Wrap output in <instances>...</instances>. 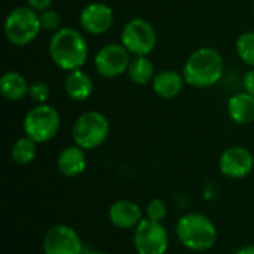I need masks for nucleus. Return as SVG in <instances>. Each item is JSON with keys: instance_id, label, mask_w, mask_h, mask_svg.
<instances>
[{"instance_id": "20", "label": "nucleus", "mask_w": 254, "mask_h": 254, "mask_svg": "<svg viewBox=\"0 0 254 254\" xmlns=\"http://www.w3.org/2000/svg\"><path fill=\"white\" fill-rule=\"evenodd\" d=\"M37 143H34L27 135L18 138L10 147V158L18 165H28L36 159Z\"/></svg>"}, {"instance_id": "6", "label": "nucleus", "mask_w": 254, "mask_h": 254, "mask_svg": "<svg viewBox=\"0 0 254 254\" xmlns=\"http://www.w3.org/2000/svg\"><path fill=\"white\" fill-rule=\"evenodd\" d=\"M42 31L40 15L28 6L13 7L4 19V34L15 46L30 45Z\"/></svg>"}, {"instance_id": "26", "label": "nucleus", "mask_w": 254, "mask_h": 254, "mask_svg": "<svg viewBox=\"0 0 254 254\" xmlns=\"http://www.w3.org/2000/svg\"><path fill=\"white\" fill-rule=\"evenodd\" d=\"M243 86H244V91H246V92L254 95V68H250V70L244 74Z\"/></svg>"}, {"instance_id": "15", "label": "nucleus", "mask_w": 254, "mask_h": 254, "mask_svg": "<svg viewBox=\"0 0 254 254\" xmlns=\"http://www.w3.org/2000/svg\"><path fill=\"white\" fill-rule=\"evenodd\" d=\"M86 165H88L86 150H83L76 144L64 147L57 158L58 171L65 177L80 176L86 170Z\"/></svg>"}, {"instance_id": "4", "label": "nucleus", "mask_w": 254, "mask_h": 254, "mask_svg": "<svg viewBox=\"0 0 254 254\" xmlns=\"http://www.w3.org/2000/svg\"><path fill=\"white\" fill-rule=\"evenodd\" d=\"M110 134V122L106 115L97 110H89L77 116L71 128V137L76 146L83 150L100 147Z\"/></svg>"}, {"instance_id": "1", "label": "nucleus", "mask_w": 254, "mask_h": 254, "mask_svg": "<svg viewBox=\"0 0 254 254\" xmlns=\"http://www.w3.org/2000/svg\"><path fill=\"white\" fill-rule=\"evenodd\" d=\"M48 52L52 63L60 70L68 73L83 67L89 55V48L85 36L79 30L63 27L52 34Z\"/></svg>"}, {"instance_id": "3", "label": "nucleus", "mask_w": 254, "mask_h": 254, "mask_svg": "<svg viewBox=\"0 0 254 254\" xmlns=\"http://www.w3.org/2000/svg\"><path fill=\"white\" fill-rule=\"evenodd\" d=\"M176 234L182 246L192 252H207L217 241V228L211 219L202 213H188L182 216L176 226Z\"/></svg>"}, {"instance_id": "24", "label": "nucleus", "mask_w": 254, "mask_h": 254, "mask_svg": "<svg viewBox=\"0 0 254 254\" xmlns=\"http://www.w3.org/2000/svg\"><path fill=\"white\" fill-rule=\"evenodd\" d=\"M167 214H168L167 204H165L162 199H159V198L152 199V201L146 205V216H147L149 220L162 223L164 219L167 217Z\"/></svg>"}, {"instance_id": "22", "label": "nucleus", "mask_w": 254, "mask_h": 254, "mask_svg": "<svg viewBox=\"0 0 254 254\" xmlns=\"http://www.w3.org/2000/svg\"><path fill=\"white\" fill-rule=\"evenodd\" d=\"M40 15V24H42V30L43 31H58L61 27V22H63V18L60 15L58 10L49 7L43 12L39 13Z\"/></svg>"}, {"instance_id": "16", "label": "nucleus", "mask_w": 254, "mask_h": 254, "mask_svg": "<svg viewBox=\"0 0 254 254\" xmlns=\"http://www.w3.org/2000/svg\"><path fill=\"white\" fill-rule=\"evenodd\" d=\"M64 91L73 101H86L94 94V80L82 68L68 71L64 79Z\"/></svg>"}, {"instance_id": "25", "label": "nucleus", "mask_w": 254, "mask_h": 254, "mask_svg": "<svg viewBox=\"0 0 254 254\" xmlns=\"http://www.w3.org/2000/svg\"><path fill=\"white\" fill-rule=\"evenodd\" d=\"M27 1V6L34 9L36 12H43L46 9H49L54 3V0H25Z\"/></svg>"}, {"instance_id": "7", "label": "nucleus", "mask_w": 254, "mask_h": 254, "mask_svg": "<svg viewBox=\"0 0 254 254\" xmlns=\"http://www.w3.org/2000/svg\"><path fill=\"white\" fill-rule=\"evenodd\" d=\"M121 43L132 57H149L156 48L158 34L147 19L131 18L122 27Z\"/></svg>"}, {"instance_id": "17", "label": "nucleus", "mask_w": 254, "mask_h": 254, "mask_svg": "<svg viewBox=\"0 0 254 254\" xmlns=\"http://www.w3.org/2000/svg\"><path fill=\"white\" fill-rule=\"evenodd\" d=\"M229 118L238 125H247L254 122V95L243 91L234 94L228 100L226 106Z\"/></svg>"}, {"instance_id": "18", "label": "nucleus", "mask_w": 254, "mask_h": 254, "mask_svg": "<svg viewBox=\"0 0 254 254\" xmlns=\"http://www.w3.org/2000/svg\"><path fill=\"white\" fill-rule=\"evenodd\" d=\"M30 83L19 71H4L0 77V92L9 101H19L28 95Z\"/></svg>"}, {"instance_id": "5", "label": "nucleus", "mask_w": 254, "mask_h": 254, "mask_svg": "<svg viewBox=\"0 0 254 254\" xmlns=\"http://www.w3.org/2000/svg\"><path fill=\"white\" fill-rule=\"evenodd\" d=\"M61 116L58 110L51 104H36L31 107L22 121L24 134L34 143H48L60 131Z\"/></svg>"}, {"instance_id": "8", "label": "nucleus", "mask_w": 254, "mask_h": 254, "mask_svg": "<svg viewBox=\"0 0 254 254\" xmlns=\"http://www.w3.org/2000/svg\"><path fill=\"white\" fill-rule=\"evenodd\" d=\"M132 55L122 43H107L101 46L94 57L95 71L104 79H115L127 74Z\"/></svg>"}, {"instance_id": "13", "label": "nucleus", "mask_w": 254, "mask_h": 254, "mask_svg": "<svg viewBox=\"0 0 254 254\" xmlns=\"http://www.w3.org/2000/svg\"><path fill=\"white\" fill-rule=\"evenodd\" d=\"M109 219L110 223L118 229H135L143 220V211L137 202L129 199H121L113 202L109 208Z\"/></svg>"}, {"instance_id": "21", "label": "nucleus", "mask_w": 254, "mask_h": 254, "mask_svg": "<svg viewBox=\"0 0 254 254\" xmlns=\"http://www.w3.org/2000/svg\"><path fill=\"white\" fill-rule=\"evenodd\" d=\"M235 51L240 60L247 64L250 68H254V31H244L238 36L235 42Z\"/></svg>"}, {"instance_id": "27", "label": "nucleus", "mask_w": 254, "mask_h": 254, "mask_svg": "<svg viewBox=\"0 0 254 254\" xmlns=\"http://www.w3.org/2000/svg\"><path fill=\"white\" fill-rule=\"evenodd\" d=\"M234 254H254V244H250V246H244L241 249H238Z\"/></svg>"}, {"instance_id": "14", "label": "nucleus", "mask_w": 254, "mask_h": 254, "mask_svg": "<svg viewBox=\"0 0 254 254\" xmlns=\"http://www.w3.org/2000/svg\"><path fill=\"white\" fill-rule=\"evenodd\" d=\"M185 83H186V80L182 73H179L173 68H167V70L158 71L150 85H152L153 92L159 98L173 100L180 95Z\"/></svg>"}, {"instance_id": "12", "label": "nucleus", "mask_w": 254, "mask_h": 254, "mask_svg": "<svg viewBox=\"0 0 254 254\" xmlns=\"http://www.w3.org/2000/svg\"><path fill=\"white\" fill-rule=\"evenodd\" d=\"M254 168L253 153L244 146H231L219 158V170L229 179H244Z\"/></svg>"}, {"instance_id": "28", "label": "nucleus", "mask_w": 254, "mask_h": 254, "mask_svg": "<svg viewBox=\"0 0 254 254\" xmlns=\"http://www.w3.org/2000/svg\"><path fill=\"white\" fill-rule=\"evenodd\" d=\"M83 254H106V253H103V252H97V250H85V253Z\"/></svg>"}, {"instance_id": "2", "label": "nucleus", "mask_w": 254, "mask_h": 254, "mask_svg": "<svg viewBox=\"0 0 254 254\" xmlns=\"http://www.w3.org/2000/svg\"><path fill=\"white\" fill-rule=\"evenodd\" d=\"M225 73V60L222 54L211 46L195 49L185 61L183 77L188 85L198 89H205L217 85Z\"/></svg>"}, {"instance_id": "9", "label": "nucleus", "mask_w": 254, "mask_h": 254, "mask_svg": "<svg viewBox=\"0 0 254 254\" xmlns=\"http://www.w3.org/2000/svg\"><path fill=\"white\" fill-rule=\"evenodd\" d=\"M132 243L138 254H165L170 246V237L162 223L143 219L134 229Z\"/></svg>"}, {"instance_id": "11", "label": "nucleus", "mask_w": 254, "mask_h": 254, "mask_svg": "<svg viewBox=\"0 0 254 254\" xmlns=\"http://www.w3.org/2000/svg\"><path fill=\"white\" fill-rule=\"evenodd\" d=\"M80 28L91 36H103L115 24L113 9L103 1L88 3L79 13Z\"/></svg>"}, {"instance_id": "23", "label": "nucleus", "mask_w": 254, "mask_h": 254, "mask_svg": "<svg viewBox=\"0 0 254 254\" xmlns=\"http://www.w3.org/2000/svg\"><path fill=\"white\" fill-rule=\"evenodd\" d=\"M28 97L31 98V101H34L36 104H46L49 97H51V88L46 82L43 80H36L33 83H30L28 88Z\"/></svg>"}, {"instance_id": "29", "label": "nucleus", "mask_w": 254, "mask_h": 254, "mask_svg": "<svg viewBox=\"0 0 254 254\" xmlns=\"http://www.w3.org/2000/svg\"><path fill=\"white\" fill-rule=\"evenodd\" d=\"M253 10H254V4H253Z\"/></svg>"}, {"instance_id": "10", "label": "nucleus", "mask_w": 254, "mask_h": 254, "mask_svg": "<svg viewBox=\"0 0 254 254\" xmlns=\"http://www.w3.org/2000/svg\"><path fill=\"white\" fill-rule=\"evenodd\" d=\"M43 254H83V243L79 234L67 225L49 228L43 237Z\"/></svg>"}, {"instance_id": "19", "label": "nucleus", "mask_w": 254, "mask_h": 254, "mask_svg": "<svg viewBox=\"0 0 254 254\" xmlns=\"http://www.w3.org/2000/svg\"><path fill=\"white\" fill-rule=\"evenodd\" d=\"M127 74L134 85L146 86V85L152 83V80L156 74L155 64L149 57H132Z\"/></svg>"}]
</instances>
